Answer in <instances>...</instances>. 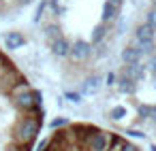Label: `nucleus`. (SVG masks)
Listing matches in <instances>:
<instances>
[{
	"mask_svg": "<svg viewBox=\"0 0 156 151\" xmlns=\"http://www.w3.org/2000/svg\"><path fill=\"white\" fill-rule=\"evenodd\" d=\"M43 117L41 94L0 49V151H34Z\"/></svg>",
	"mask_w": 156,
	"mask_h": 151,
	"instance_id": "nucleus-1",
	"label": "nucleus"
},
{
	"mask_svg": "<svg viewBox=\"0 0 156 151\" xmlns=\"http://www.w3.org/2000/svg\"><path fill=\"white\" fill-rule=\"evenodd\" d=\"M39 151H141L126 136L111 132L107 128L71 121L56 128Z\"/></svg>",
	"mask_w": 156,
	"mask_h": 151,
	"instance_id": "nucleus-2",
	"label": "nucleus"
},
{
	"mask_svg": "<svg viewBox=\"0 0 156 151\" xmlns=\"http://www.w3.org/2000/svg\"><path fill=\"white\" fill-rule=\"evenodd\" d=\"M34 0H0V17H11L13 13H20Z\"/></svg>",
	"mask_w": 156,
	"mask_h": 151,
	"instance_id": "nucleus-3",
	"label": "nucleus"
},
{
	"mask_svg": "<svg viewBox=\"0 0 156 151\" xmlns=\"http://www.w3.org/2000/svg\"><path fill=\"white\" fill-rule=\"evenodd\" d=\"M145 24L156 32V11H150V13H147V22H145Z\"/></svg>",
	"mask_w": 156,
	"mask_h": 151,
	"instance_id": "nucleus-4",
	"label": "nucleus"
},
{
	"mask_svg": "<svg viewBox=\"0 0 156 151\" xmlns=\"http://www.w3.org/2000/svg\"><path fill=\"white\" fill-rule=\"evenodd\" d=\"M154 2H156V0H154Z\"/></svg>",
	"mask_w": 156,
	"mask_h": 151,
	"instance_id": "nucleus-5",
	"label": "nucleus"
}]
</instances>
